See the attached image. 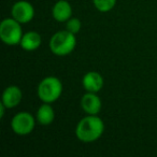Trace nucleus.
Segmentation results:
<instances>
[{
	"mask_svg": "<svg viewBox=\"0 0 157 157\" xmlns=\"http://www.w3.org/2000/svg\"><path fill=\"white\" fill-rule=\"evenodd\" d=\"M12 17L21 24H27L31 22L35 16V8L28 1L20 0L15 2L11 10Z\"/></svg>",
	"mask_w": 157,
	"mask_h": 157,
	"instance_id": "obj_6",
	"label": "nucleus"
},
{
	"mask_svg": "<svg viewBox=\"0 0 157 157\" xmlns=\"http://www.w3.org/2000/svg\"><path fill=\"white\" fill-rule=\"evenodd\" d=\"M22 97V90L18 86L10 85L3 90L1 102L7 107V109H13V108L17 107L20 105Z\"/></svg>",
	"mask_w": 157,
	"mask_h": 157,
	"instance_id": "obj_9",
	"label": "nucleus"
},
{
	"mask_svg": "<svg viewBox=\"0 0 157 157\" xmlns=\"http://www.w3.org/2000/svg\"><path fill=\"white\" fill-rule=\"evenodd\" d=\"M105 124L103 121L97 115H90L82 118L75 128V136L84 143L95 142L103 135Z\"/></svg>",
	"mask_w": 157,
	"mask_h": 157,
	"instance_id": "obj_1",
	"label": "nucleus"
},
{
	"mask_svg": "<svg viewBox=\"0 0 157 157\" xmlns=\"http://www.w3.org/2000/svg\"><path fill=\"white\" fill-rule=\"evenodd\" d=\"M55 118V112L52 108L51 103L43 102L39 107L36 114V120L42 126H48L54 122Z\"/></svg>",
	"mask_w": 157,
	"mask_h": 157,
	"instance_id": "obj_11",
	"label": "nucleus"
},
{
	"mask_svg": "<svg viewBox=\"0 0 157 157\" xmlns=\"http://www.w3.org/2000/svg\"><path fill=\"white\" fill-rule=\"evenodd\" d=\"M81 27H82L81 21L76 17H71L70 20H68L67 22H66V29H67L68 31H70V33H74V35L80 33Z\"/></svg>",
	"mask_w": 157,
	"mask_h": 157,
	"instance_id": "obj_14",
	"label": "nucleus"
},
{
	"mask_svg": "<svg viewBox=\"0 0 157 157\" xmlns=\"http://www.w3.org/2000/svg\"><path fill=\"white\" fill-rule=\"evenodd\" d=\"M103 76L97 71H90L82 78V85L86 92L98 93L103 87Z\"/></svg>",
	"mask_w": 157,
	"mask_h": 157,
	"instance_id": "obj_8",
	"label": "nucleus"
},
{
	"mask_svg": "<svg viewBox=\"0 0 157 157\" xmlns=\"http://www.w3.org/2000/svg\"><path fill=\"white\" fill-rule=\"evenodd\" d=\"M52 15L56 22L66 23L72 16L71 5L68 0H58L52 9Z\"/></svg>",
	"mask_w": 157,
	"mask_h": 157,
	"instance_id": "obj_10",
	"label": "nucleus"
},
{
	"mask_svg": "<svg viewBox=\"0 0 157 157\" xmlns=\"http://www.w3.org/2000/svg\"><path fill=\"white\" fill-rule=\"evenodd\" d=\"M42 42V38L36 31H28V33H24L21 40V48L24 51L27 52H31V51H35L37 48H40Z\"/></svg>",
	"mask_w": 157,
	"mask_h": 157,
	"instance_id": "obj_12",
	"label": "nucleus"
},
{
	"mask_svg": "<svg viewBox=\"0 0 157 157\" xmlns=\"http://www.w3.org/2000/svg\"><path fill=\"white\" fill-rule=\"evenodd\" d=\"M6 109H7V107H6V105H3L2 102H1V105H0V118H3V116H5Z\"/></svg>",
	"mask_w": 157,
	"mask_h": 157,
	"instance_id": "obj_15",
	"label": "nucleus"
},
{
	"mask_svg": "<svg viewBox=\"0 0 157 157\" xmlns=\"http://www.w3.org/2000/svg\"><path fill=\"white\" fill-rule=\"evenodd\" d=\"M48 45L52 53L56 56H67L73 52L76 46L75 35L67 29L60 30L52 36Z\"/></svg>",
	"mask_w": 157,
	"mask_h": 157,
	"instance_id": "obj_2",
	"label": "nucleus"
},
{
	"mask_svg": "<svg viewBox=\"0 0 157 157\" xmlns=\"http://www.w3.org/2000/svg\"><path fill=\"white\" fill-rule=\"evenodd\" d=\"M63 93V83L56 76H46L39 83L37 94L42 102L53 103L58 100Z\"/></svg>",
	"mask_w": 157,
	"mask_h": 157,
	"instance_id": "obj_3",
	"label": "nucleus"
},
{
	"mask_svg": "<svg viewBox=\"0 0 157 157\" xmlns=\"http://www.w3.org/2000/svg\"><path fill=\"white\" fill-rule=\"evenodd\" d=\"M81 107L86 114L90 115H97L101 111L102 103L101 99L97 95V93H90L87 92L83 95L81 99Z\"/></svg>",
	"mask_w": 157,
	"mask_h": 157,
	"instance_id": "obj_7",
	"label": "nucleus"
},
{
	"mask_svg": "<svg viewBox=\"0 0 157 157\" xmlns=\"http://www.w3.org/2000/svg\"><path fill=\"white\" fill-rule=\"evenodd\" d=\"M21 23L13 17L5 18L0 23V39L8 45H16L21 43L23 37Z\"/></svg>",
	"mask_w": 157,
	"mask_h": 157,
	"instance_id": "obj_4",
	"label": "nucleus"
},
{
	"mask_svg": "<svg viewBox=\"0 0 157 157\" xmlns=\"http://www.w3.org/2000/svg\"><path fill=\"white\" fill-rule=\"evenodd\" d=\"M35 117L29 112H20L15 114L11 121V128L18 136H27L35 129Z\"/></svg>",
	"mask_w": 157,
	"mask_h": 157,
	"instance_id": "obj_5",
	"label": "nucleus"
},
{
	"mask_svg": "<svg viewBox=\"0 0 157 157\" xmlns=\"http://www.w3.org/2000/svg\"><path fill=\"white\" fill-rule=\"evenodd\" d=\"M93 3L99 12L107 13L115 7L116 0H93Z\"/></svg>",
	"mask_w": 157,
	"mask_h": 157,
	"instance_id": "obj_13",
	"label": "nucleus"
}]
</instances>
